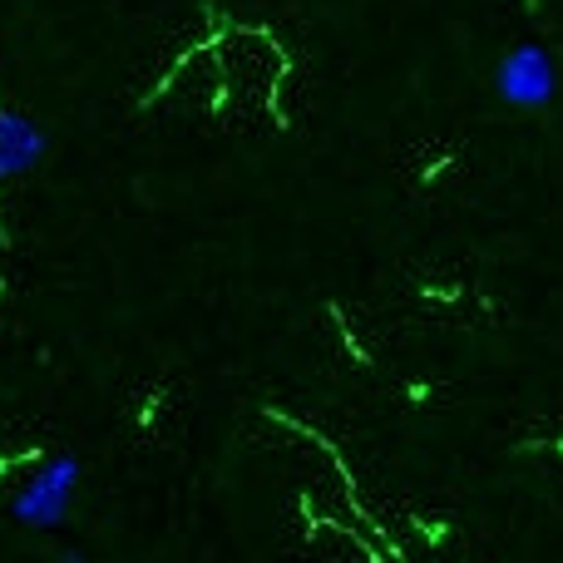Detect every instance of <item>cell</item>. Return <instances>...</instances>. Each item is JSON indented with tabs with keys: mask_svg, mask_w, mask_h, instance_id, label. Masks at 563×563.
Returning a JSON list of instances; mask_svg holds the SVG:
<instances>
[{
	"mask_svg": "<svg viewBox=\"0 0 563 563\" xmlns=\"http://www.w3.org/2000/svg\"><path fill=\"white\" fill-rule=\"evenodd\" d=\"M49 154V134L20 109H0V184L20 178L30 168H40V158Z\"/></svg>",
	"mask_w": 563,
	"mask_h": 563,
	"instance_id": "3",
	"label": "cell"
},
{
	"mask_svg": "<svg viewBox=\"0 0 563 563\" xmlns=\"http://www.w3.org/2000/svg\"><path fill=\"white\" fill-rule=\"evenodd\" d=\"M495 89L515 109H544L559 95V69L544 45H515L495 69Z\"/></svg>",
	"mask_w": 563,
	"mask_h": 563,
	"instance_id": "2",
	"label": "cell"
},
{
	"mask_svg": "<svg viewBox=\"0 0 563 563\" xmlns=\"http://www.w3.org/2000/svg\"><path fill=\"white\" fill-rule=\"evenodd\" d=\"M75 485H79V460L75 455H49L25 485L10 499V515L25 529H59L69 519L75 505Z\"/></svg>",
	"mask_w": 563,
	"mask_h": 563,
	"instance_id": "1",
	"label": "cell"
},
{
	"mask_svg": "<svg viewBox=\"0 0 563 563\" xmlns=\"http://www.w3.org/2000/svg\"><path fill=\"white\" fill-rule=\"evenodd\" d=\"M59 563H85V559H79V554H59Z\"/></svg>",
	"mask_w": 563,
	"mask_h": 563,
	"instance_id": "4",
	"label": "cell"
}]
</instances>
